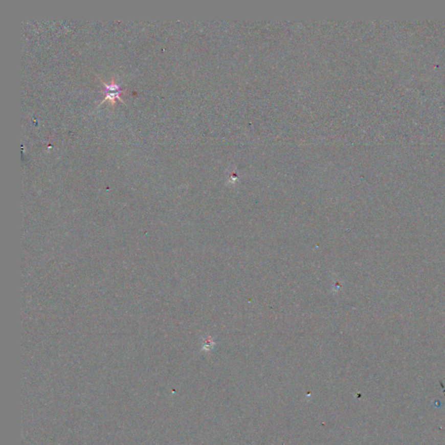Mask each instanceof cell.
<instances>
[{
	"label": "cell",
	"instance_id": "obj_1",
	"mask_svg": "<svg viewBox=\"0 0 445 445\" xmlns=\"http://www.w3.org/2000/svg\"><path fill=\"white\" fill-rule=\"evenodd\" d=\"M101 82L102 84L105 88V98L103 99V101L100 103V104H103L106 100H109L113 104V105L115 104L116 99H119V100L123 101L121 98H120V94L124 93V92L120 89V86H119V84H116L115 81H114V78H112L110 84H106V83H104L102 80Z\"/></svg>",
	"mask_w": 445,
	"mask_h": 445
}]
</instances>
